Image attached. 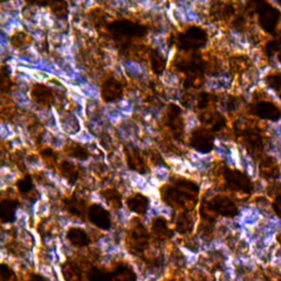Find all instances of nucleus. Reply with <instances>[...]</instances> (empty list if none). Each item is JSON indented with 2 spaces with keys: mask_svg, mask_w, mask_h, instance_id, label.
<instances>
[{
  "mask_svg": "<svg viewBox=\"0 0 281 281\" xmlns=\"http://www.w3.org/2000/svg\"><path fill=\"white\" fill-rule=\"evenodd\" d=\"M33 281H43V279H40V278H36L35 280H33Z\"/></svg>",
  "mask_w": 281,
  "mask_h": 281,
  "instance_id": "1",
  "label": "nucleus"
}]
</instances>
